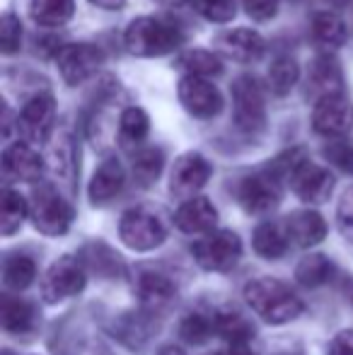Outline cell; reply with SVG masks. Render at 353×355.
<instances>
[{
	"label": "cell",
	"mask_w": 353,
	"mask_h": 355,
	"mask_svg": "<svg viewBox=\"0 0 353 355\" xmlns=\"http://www.w3.org/2000/svg\"><path fill=\"white\" fill-rule=\"evenodd\" d=\"M89 3L97 5V8H104V10H119V8H123L126 0H89Z\"/></svg>",
	"instance_id": "cell-44"
},
{
	"label": "cell",
	"mask_w": 353,
	"mask_h": 355,
	"mask_svg": "<svg viewBox=\"0 0 353 355\" xmlns=\"http://www.w3.org/2000/svg\"><path fill=\"white\" fill-rule=\"evenodd\" d=\"M126 49L133 56L141 58H155L172 53L182 46L184 34L179 32V27L170 19L160 17H138L128 24L126 34H123Z\"/></svg>",
	"instance_id": "cell-2"
},
{
	"label": "cell",
	"mask_w": 353,
	"mask_h": 355,
	"mask_svg": "<svg viewBox=\"0 0 353 355\" xmlns=\"http://www.w3.org/2000/svg\"><path fill=\"white\" fill-rule=\"evenodd\" d=\"M283 227L295 247H315L327 237V223L317 211H295L283 220Z\"/></svg>",
	"instance_id": "cell-16"
},
{
	"label": "cell",
	"mask_w": 353,
	"mask_h": 355,
	"mask_svg": "<svg viewBox=\"0 0 353 355\" xmlns=\"http://www.w3.org/2000/svg\"><path fill=\"white\" fill-rule=\"evenodd\" d=\"M53 119H56V102L51 94H34L19 112L17 128L27 141L42 143L49 138Z\"/></svg>",
	"instance_id": "cell-13"
},
{
	"label": "cell",
	"mask_w": 353,
	"mask_h": 355,
	"mask_svg": "<svg viewBox=\"0 0 353 355\" xmlns=\"http://www.w3.org/2000/svg\"><path fill=\"white\" fill-rule=\"evenodd\" d=\"M179 102L184 104L191 116L196 119H213L221 114L223 109V94L213 83L206 78H196V75H187L179 83Z\"/></svg>",
	"instance_id": "cell-11"
},
{
	"label": "cell",
	"mask_w": 353,
	"mask_h": 355,
	"mask_svg": "<svg viewBox=\"0 0 353 355\" xmlns=\"http://www.w3.org/2000/svg\"><path fill=\"white\" fill-rule=\"evenodd\" d=\"M336 225H339V232L353 242V187L346 189L341 196L339 208H336Z\"/></svg>",
	"instance_id": "cell-40"
},
{
	"label": "cell",
	"mask_w": 353,
	"mask_h": 355,
	"mask_svg": "<svg viewBox=\"0 0 353 355\" xmlns=\"http://www.w3.org/2000/svg\"><path fill=\"white\" fill-rule=\"evenodd\" d=\"M218 51L225 53L227 58L237 63H252L259 61L264 53V39L252 29H232L218 37L216 42Z\"/></svg>",
	"instance_id": "cell-17"
},
{
	"label": "cell",
	"mask_w": 353,
	"mask_h": 355,
	"mask_svg": "<svg viewBox=\"0 0 353 355\" xmlns=\"http://www.w3.org/2000/svg\"><path fill=\"white\" fill-rule=\"evenodd\" d=\"M196 10L211 22H230L235 17V0H193Z\"/></svg>",
	"instance_id": "cell-38"
},
{
	"label": "cell",
	"mask_w": 353,
	"mask_h": 355,
	"mask_svg": "<svg viewBox=\"0 0 353 355\" xmlns=\"http://www.w3.org/2000/svg\"><path fill=\"white\" fill-rule=\"evenodd\" d=\"M85 261L89 263V268H94L102 276H117L121 271L119 254H114L107 244H89L85 249Z\"/></svg>",
	"instance_id": "cell-36"
},
{
	"label": "cell",
	"mask_w": 353,
	"mask_h": 355,
	"mask_svg": "<svg viewBox=\"0 0 353 355\" xmlns=\"http://www.w3.org/2000/svg\"><path fill=\"white\" fill-rule=\"evenodd\" d=\"M346 24L341 22V17L332 12H317L312 17V39L320 49L325 51H334V49L346 44Z\"/></svg>",
	"instance_id": "cell-24"
},
{
	"label": "cell",
	"mask_w": 353,
	"mask_h": 355,
	"mask_svg": "<svg viewBox=\"0 0 353 355\" xmlns=\"http://www.w3.org/2000/svg\"><path fill=\"white\" fill-rule=\"evenodd\" d=\"M291 189L295 191V196L305 203H325L332 196L334 189V177L329 169L317 167L310 159L298 164V169L291 174Z\"/></svg>",
	"instance_id": "cell-14"
},
{
	"label": "cell",
	"mask_w": 353,
	"mask_h": 355,
	"mask_svg": "<svg viewBox=\"0 0 353 355\" xmlns=\"http://www.w3.org/2000/svg\"><path fill=\"white\" fill-rule=\"evenodd\" d=\"M49 164H51V172L56 174L61 182H66L68 187H73L78 174V150L76 141H73L71 133L58 131L56 136L49 143Z\"/></svg>",
	"instance_id": "cell-20"
},
{
	"label": "cell",
	"mask_w": 353,
	"mask_h": 355,
	"mask_svg": "<svg viewBox=\"0 0 353 355\" xmlns=\"http://www.w3.org/2000/svg\"><path fill=\"white\" fill-rule=\"evenodd\" d=\"M312 128L320 136L344 138L353 128V107L344 94L317 99L315 114H312Z\"/></svg>",
	"instance_id": "cell-12"
},
{
	"label": "cell",
	"mask_w": 353,
	"mask_h": 355,
	"mask_svg": "<svg viewBox=\"0 0 353 355\" xmlns=\"http://www.w3.org/2000/svg\"><path fill=\"white\" fill-rule=\"evenodd\" d=\"M245 300L268 324H286L302 314V302L286 283L276 278H257L245 285Z\"/></svg>",
	"instance_id": "cell-1"
},
{
	"label": "cell",
	"mask_w": 353,
	"mask_h": 355,
	"mask_svg": "<svg viewBox=\"0 0 353 355\" xmlns=\"http://www.w3.org/2000/svg\"><path fill=\"white\" fill-rule=\"evenodd\" d=\"M19 44H22V24H19V19L12 12H5L3 22H0V46H3V53L5 56L17 53Z\"/></svg>",
	"instance_id": "cell-37"
},
{
	"label": "cell",
	"mask_w": 353,
	"mask_h": 355,
	"mask_svg": "<svg viewBox=\"0 0 353 355\" xmlns=\"http://www.w3.org/2000/svg\"><path fill=\"white\" fill-rule=\"evenodd\" d=\"M138 297H141L143 307L148 309H160L162 304H167L175 295V285L170 278H165L162 273L155 271H143L136 281Z\"/></svg>",
	"instance_id": "cell-22"
},
{
	"label": "cell",
	"mask_w": 353,
	"mask_h": 355,
	"mask_svg": "<svg viewBox=\"0 0 353 355\" xmlns=\"http://www.w3.org/2000/svg\"><path fill=\"white\" fill-rule=\"evenodd\" d=\"M29 10L34 22L44 27H61L76 12V0H32Z\"/></svg>",
	"instance_id": "cell-27"
},
{
	"label": "cell",
	"mask_w": 353,
	"mask_h": 355,
	"mask_svg": "<svg viewBox=\"0 0 353 355\" xmlns=\"http://www.w3.org/2000/svg\"><path fill=\"white\" fill-rule=\"evenodd\" d=\"M27 215H29V203L24 201L22 193L12 191V189H5L3 206H0V232H3L5 237L17 232L19 225L24 223Z\"/></svg>",
	"instance_id": "cell-28"
},
{
	"label": "cell",
	"mask_w": 353,
	"mask_h": 355,
	"mask_svg": "<svg viewBox=\"0 0 353 355\" xmlns=\"http://www.w3.org/2000/svg\"><path fill=\"white\" fill-rule=\"evenodd\" d=\"M157 355H184V351H182V348H177V346H162Z\"/></svg>",
	"instance_id": "cell-45"
},
{
	"label": "cell",
	"mask_w": 353,
	"mask_h": 355,
	"mask_svg": "<svg viewBox=\"0 0 353 355\" xmlns=\"http://www.w3.org/2000/svg\"><path fill=\"white\" fill-rule=\"evenodd\" d=\"M179 334H182L184 341L189 343H203L216 334V314L213 317H206V314H189L187 319L179 327Z\"/></svg>",
	"instance_id": "cell-35"
},
{
	"label": "cell",
	"mask_w": 353,
	"mask_h": 355,
	"mask_svg": "<svg viewBox=\"0 0 353 355\" xmlns=\"http://www.w3.org/2000/svg\"><path fill=\"white\" fill-rule=\"evenodd\" d=\"M245 12L257 22H266L278 12V0H242Z\"/></svg>",
	"instance_id": "cell-41"
},
{
	"label": "cell",
	"mask_w": 353,
	"mask_h": 355,
	"mask_svg": "<svg viewBox=\"0 0 353 355\" xmlns=\"http://www.w3.org/2000/svg\"><path fill=\"white\" fill-rule=\"evenodd\" d=\"M218 211L213 208V203L203 196H196L191 201H184L175 213V225L187 234H203L211 232L216 227Z\"/></svg>",
	"instance_id": "cell-18"
},
{
	"label": "cell",
	"mask_w": 353,
	"mask_h": 355,
	"mask_svg": "<svg viewBox=\"0 0 353 355\" xmlns=\"http://www.w3.org/2000/svg\"><path fill=\"white\" fill-rule=\"evenodd\" d=\"M193 259L201 268L206 271L225 273L240 261L242 257V242L235 232L230 230H218V232H208L193 244Z\"/></svg>",
	"instance_id": "cell-5"
},
{
	"label": "cell",
	"mask_w": 353,
	"mask_h": 355,
	"mask_svg": "<svg viewBox=\"0 0 353 355\" xmlns=\"http://www.w3.org/2000/svg\"><path fill=\"white\" fill-rule=\"evenodd\" d=\"M252 244H255V252L259 254L261 259H281L283 254L291 247V239L286 234V227L278 223H261L259 227L255 230V237H252Z\"/></svg>",
	"instance_id": "cell-23"
},
{
	"label": "cell",
	"mask_w": 353,
	"mask_h": 355,
	"mask_svg": "<svg viewBox=\"0 0 353 355\" xmlns=\"http://www.w3.org/2000/svg\"><path fill=\"white\" fill-rule=\"evenodd\" d=\"M344 80H341V71L329 56L317 58L310 66V78H307V94L312 97H332V94H341Z\"/></svg>",
	"instance_id": "cell-21"
},
{
	"label": "cell",
	"mask_w": 353,
	"mask_h": 355,
	"mask_svg": "<svg viewBox=\"0 0 353 355\" xmlns=\"http://www.w3.org/2000/svg\"><path fill=\"white\" fill-rule=\"evenodd\" d=\"M281 182L283 179H278L271 169L252 174V177L242 179L240 189H237V201L250 215H268L281 203Z\"/></svg>",
	"instance_id": "cell-8"
},
{
	"label": "cell",
	"mask_w": 353,
	"mask_h": 355,
	"mask_svg": "<svg viewBox=\"0 0 353 355\" xmlns=\"http://www.w3.org/2000/svg\"><path fill=\"white\" fill-rule=\"evenodd\" d=\"M332 273H334V266H332V261L325 254H310L295 268L298 283L305 285V288H317V285L327 283L332 278Z\"/></svg>",
	"instance_id": "cell-31"
},
{
	"label": "cell",
	"mask_w": 353,
	"mask_h": 355,
	"mask_svg": "<svg viewBox=\"0 0 353 355\" xmlns=\"http://www.w3.org/2000/svg\"><path fill=\"white\" fill-rule=\"evenodd\" d=\"M213 174V167L208 164V159L198 153H187L175 162L170 179V191L172 196L182 198V201H191L196 198V191H201L208 184Z\"/></svg>",
	"instance_id": "cell-10"
},
{
	"label": "cell",
	"mask_w": 353,
	"mask_h": 355,
	"mask_svg": "<svg viewBox=\"0 0 353 355\" xmlns=\"http://www.w3.org/2000/svg\"><path fill=\"white\" fill-rule=\"evenodd\" d=\"M123 182H126V174H123V167L117 157H107L94 172L92 182H89V201L94 206H104L109 203L119 191L123 189Z\"/></svg>",
	"instance_id": "cell-19"
},
{
	"label": "cell",
	"mask_w": 353,
	"mask_h": 355,
	"mask_svg": "<svg viewBox=\"0 0 353 355\" xmlns=\"http://www.w3.org/2000/svg\"><path fill=\"white\" fill-rule=\"evenodd\" d=\"M216 334L230 343H250L255 338V327L240 312H221L216 314Z\"/></svg>",
	"instance_id": "cell-32"
},
{
	"label": "cell",
	"mask_w": 353,
	"mask_h": 355,
	"mask_svg": "<svg viewBox=\"0 0 353 355\" xmlns=\"http://www.w3.org/2000/svg\"><path fill=\"white\" fill-rule=\"evenodd\" d=\"M85 266L80 259L76 257H63L56 263H51V268L46 271L42 281V297L44 302L56 304L63 300L73 297V295L83 293L85 288Z\"/></svg>",
	"instance_id": "cell-6"
},
{
	"label": "cell",
	"mask_w": 353,
	"mask_h": 355,
	"mask_svg": "<svg viewBox=\"0 0 353 355\" xmlns=\"http://www.w3.org/2000/svg\"><path fill=\"white\" fill-rule=\"evenodd\" d=\"M179 66L184 68L189 75H196V78H216L223 73V63L216 53L206 51V49H193L187 51L179 58Z\"/></svg>",
	"instance_id": "cell-33"
},
{
	"label": "cell",
	"mask_w": 353,
	"mask_h": 355,
	"mask_svg": "<svg viewBox=\"0 0 353 355\" xmlns=\"http://www.w3.org/2000/svg\"><path fill=\"white\" fill-rule=\"evenodd\" d=\"M37 327V312L19 297L3 300V329L8 334H27Z\"/></svg>",
	"instance_id": "cell-25"
},
{
	"label": "cell",
	"mask_w": 353,
	"mask_h": 355,
	"mask_svg": "<svg viewBox=\"0 0 353 355\" xmlns=\"http://www.w3.org/2000/svg\"><path fill=\"white\" fill-rule=\"evenodd\" d=\"M37 276V263L24 254H12L3 263V283L10 290H24L29 288Z\"/></svg>",
	"instance_id": "cell-29"
},
{
	"label": "cell",
	"mask_w": 353,
	"mask_h": 355,
	"mask_svg": "<svg viewBox=\"0 0 353 355\" xmlns=\"http://www.w3.org/2000/svg\"><path fill=\"white\" fill-rule=\"evenodd\" d=\"M155 3L165 5V8H179V5H187L189 0H155Z\"/></svg>",
	"instance_id": "cell-46"
},
{
	"label": "cell",
	"mask_w": 353,
	"mask_h": 355,
	"mask_svg": "<svg viewBox=\"0 0 353 355\" xmlns=\"http://www.w3.org/2000/svg\"><path fill=\"white\" fill-rule=\"evenodd\" d=\"M327 355H353V329L336 334V336L332 338Z\"/></svg>",
	"instance_id": "cell-42"
},
{
	"label": "cell",
	"mask_w": 353,
	"mask_h": 355,
	"mask_svg": "<svg viewBox=\"0 0 353 355\" xmlns=\"http://www.w3.org/2000/svg\"><path fill=\"white\" fill-rule=\"evenodd\" d=\"M300 78V71H298V63L293 58L283 56L276 58L268 68V87L276 97H286L288 92L293 89V85L298 83Z\"/></svg>",
	"instance_id": "cell-34"
},
{
	"label": "cell",
	"mask_w": 353,
	"mask_h": 355,
	"mask_svg": "<svg viewBox=\"0 0 353 355\" xmlns=\"http://www.w3.org/2000/svg\"><path fill=\"white\" fill-rule=\"evenodd\" d=\"M148 131H150V119L141 107H128L119 116V141L126 148H136L146 141Z\"/></svg>",
	"instance_id": "cell-26"
},
{
	"label": "cell",
	"mask_w": 353,
	"mask_h": 355,
	"mask_svg": "<svg viewBox=\"0 0 353 355\" xmlns=\"http://www.w3.org/2000/svg\"><path fill=\"white\" fill-rule=\"evenodd\" d=\"M221 355H257V353L250 348V343H230V348Z\"/></svg>",
	"instance_id": "cell-43"
},
{
	"label": "cell",
	"mask_w": 353,
	"mask_h": 355,
	"mask_svg": "<svg viewBox=\"0 0 353 355\" xmlns=\"http://www.w3.org/2000/svg\"><path fill=\"white\" fill-rule=\"evenodd\" d=\"M119 237L133 252H150L167 239V225L155 211L138 206L121 215Z\"/></svg>",
	"instance_id": "cell-4"
},
{
	"label": "cell",
	"mask_w": 353,
	"mask_h": 355,
	"mask_svg": "<svg viewBox=\"0 0 353 355\" xmlns=\"http://www.w3.org/2000/svg\"><path fill=\"white\" fill-rule=\"evenodd\" d=\"M232 99H235V126L245 133H259L266 123L264 92L259 83L250 75H242L232 83Z\"/></svg>",
	"instance_id": "cell-7"
},
{
	"label": "cell",
	"mask_w": 353,
	"mask_h": 355,
	"mask_svg": "<svg viewBox=\"0 0 353 355\" xmlns=\"http://www.w3.org/2000/svg\"><path fill=\"white\" fill-rule=\"evenodd\" d=\"M29 218L34 227L46 237H61L68 232L73 223V208L61 193L49 184H42L32 191L29 203Z\"/></svg>",
	"instance_id": "cell-3"
},
{
	"label": "cell",
	"mask_w": 353,
	"mask_h": 355,
	"mask_svg": "<svg viewBox=\"0 0 353 355\" xmlns=\"http://www.w3.org/2000/svg\"><path fill=\"white\" fill-rule=\"evenodd\" d=\"M162 167H165V155H162L160 148H143L133 157V177L141 187L155 184Z\"/></svg>",
	"instance_id": "cell-30"
},
{
	"label": "cell",
	"mask_w": 353,
	"mask_h": 355,
	"mask_svg": "<svg viewBox=\"0 0 353 355\" xmlns=\"http://www.w3.org/2000/svg\"><path fill=\"white\" fill-rule=\"evenodd\" d=\"M3 172L10 182H37L44 172V159L27 143H12L3 153Z\"/></svg>",
	"instance_id": "cell-15"
},
{
	"label": "cell",
	"mask_w": 353,
	"mask_h": 355,
	"mask_svg": "<svg viewBox=\"0 0 353 355\" xmlns=\"http://www.w3.org/2000/svg\"><path fill=\"white\" fill-rule=\"evenodd\" d=\"M325 157L329 159L334 167L344 169V172L353 174V141H334L325 148Z\"/></svg>",
	"instance_id": "cell-39"
},
{
	"label": "cell",
	"mask_w": 353,
	"mask_h": 355,
	"mask_svg": "<svg viewBox=\"0 0 353 355\" xmlns=\"http://www.w3.org/2000/svg\"><path fill=\"white\" fill-rule=\"evenodd\" d=\"M104 56L92 44H68L56 53V66L68 85H83L102 68Z\"/></svg>",
	"instance_id": "cell-9"
}]
</instances>
